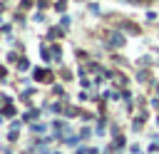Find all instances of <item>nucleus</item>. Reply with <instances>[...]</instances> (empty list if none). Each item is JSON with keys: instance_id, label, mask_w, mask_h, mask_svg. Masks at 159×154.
<instances>
[{"instance_id": "nucleus-1", "label": "nucleus", "mask_w": 159, "mask_h": 154, "mask_svg": "<svg viewBox=\"0 0 159 154\" xmlns=\"http://www.w3.org/2000/svg\"><path fill=\"white\" fill-rule=\"evenodd\" d=\"M109 42H112V45L117 47V45H122V42H124V37H122L119 32H112V37H109Z\"/></svg>"}]
</instances>
